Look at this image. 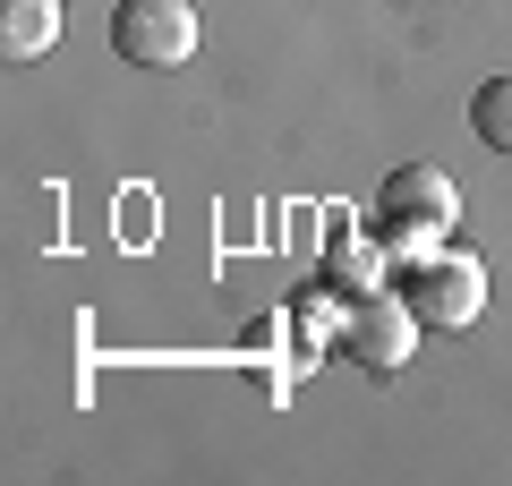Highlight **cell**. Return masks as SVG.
Here are the masks:
<instances>
[{
    "label": "cell",
    "mask_w": 512,
    "mask_h": 486,
    "mask_svg": "<svg viewBox=\"0 0 512 486\" xmlns=\"http://www.w3.org/2000/svg\"><path fill=\"white\" fill-rule=\"evenodd\" d=\"M384 231V256H393V273L402 265H427V256L444 248V222H376Z\"/></svg>",
    "instance_id": "8"
},
{
    "label": "cell",
    "mask_w": 512,
    "mask_h": 486,
    "mask_svg": "<svg viewBox=\"0 0 512 486\" xmlns=\"http://www.w3.org/2000/svg\"><path fill=\"white\" fill-rule=\"evenodd\" d=\"M419 307L402 299V290H367V299L342 307V350L367 367V376H402L410 359H419Z\"/></svg>",
    "instance_id": "2"
},
{
    "label": "cell",
    "mask_w": 512,
    "mask_h": 486,
    "mask_svg": "<svg viewBox=\"0 0 512 486\" xmlns=\"http://www.w3.org/2000/svg\"><path fill=\"white\" fill-rule=\"evenodd\" d=\"M60 43V0H0V52L9 60H43Z\"/></svg>",
    "instance_id": "6"
},
{
    "label": "cell",
    "mask_w": 512,
    "mask_h": 486,
    "mask_svg": "<svg viewBox=\"0 0 512 486\" xmlns=\"http://www.w3.org/2000/svg\"><path fill=\"white\" fill-rule=\"evenodd\" d=\"M111 52L128 69H188L197 60V9L188 0H120L111 9Z\"/></svg>",
    "instance_id": "3"
},
{
    "label": "cell",
    "mask_w": 512,
    "mask_h": 486,
    "mask_svg": "<svg viewBox=\"0 0 512 486\" xmlns=\"http://www.w3.org/2000/svg\"><path fill=\"white\" fill-rule=\"evenodd\" d=\"M393 290L419 307V324L461 333V324H478V307H487V265H478L470 248H453V239H444L427 265H402V273H393Z\"/></svg>",
    "instance_id": "1"
},
{
    "label": "cell",
    "mask_w": 512,
    "mask_h": 486,
    "mask_svg": "<svg viewBox=\"0 0 512 486\" xmlns=\"http://www.w3.org/2000/svg\"><path fill=\"white\" fill-rule=\"evenodd\" d=\"M384 273H393L384 231H350V222H333V239H325V290H333V299H367V290H384Z\"/></svg>",
    "instance_id": "5"
},
{
    "label": "cell",
    "mask_w": 512,
    "mask_h": 486,
    "mask_svg": "<svg viewBox=\"0 0 512 486\" xmlns=\"http://www.w3.org/2000/svg\"><path fill=\"white\" fill-rule=\"evenodd\" d=\"M376 222H461V188L444 180L436 162H402V171H384L376 188Z\"/></svg>",
    "instance_id": "4"
},
{
    "label": "cell",
    "mask_w": 512,
    "mask_h": 486,
    "mask_svg": "<svg viewBox=\"0 0 512 486\" xmlns=\"http://www.w3.org/2000/svg\"><path fill=\"white\" fill-rule=\"evenodd\" d=\"M470 128H478V145L512 154V77H487V86L470 94Z\"/></svg>",
    "instance_id": "7"
}]
</instances>
